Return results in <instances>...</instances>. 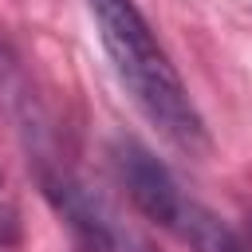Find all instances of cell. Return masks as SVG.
<instances>
[{
    "label": "cell",
    "instance_id": "2",
    "mask_svg": "<svg viewBox=\"0 0 252 252\" xmlns=\"http://www.w3.org/2000/svg\"><path fill=\"white\" fill-rule=\"evenodd\" d=\"M110 161L134 209L158 228H165L169 236H177L189 252H252V244L232 224H224L209 205L189 197L173 177V169L142 142L118 138L110 150Z\"/></svg>",
    "mask_w": 252,
    "mask_h": 252
},
{
    "label": "cell",
    "instance_id": "3",
    "mask_svg": "<svg viewBox=\"0 0 252 252\" xmlns=\"http://www.w3.org/2000/svg\"><path fill=\"white\" fill-rule=\"evenodd\" d=\"M16 244H20V209L0 173V252H16Z\"/></svg>",
    "mask_w": 252,
    "mask_h": 252
},
{
    "label": "cell",
    "instance_id": "4",
    "mask_svg": "<svg viewBox=\"0 0 252 252\" xmlns=\"http://www.w3.org/2000/svg\"><path fill=\"white\" fill-rule=\"evenodd\" d=\"M248 244H252V217H248Z\"/></svg>",
    "mask_w": 252,
    "mask_h": 252
},
{
    "label": "cell",
    "instance_id": "1",
    "mask_svg": "<svg viewBox=\"0 0 252 252\" xmlns=\"http://www.w3.org/2000/svg\"><path fill=\"white\" fill-rule=\"evenodd\" d=\"M91 16L98 28V43L126 87L130 102L142 110V118L185 158L209 154V130L189 98L185 79L177 75L173 59L158 43L150 20L138 12L134 0H91Z\"/></svg>",
    "mask_w": 252,
    "mask_h": 252
}]
</instances>
